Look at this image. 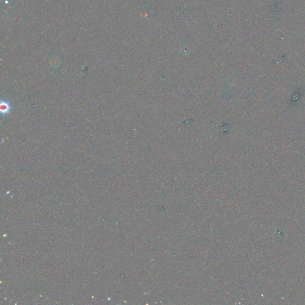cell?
<instances>
[{"mask_svg":"<svg viewBox=\"0 0 305 305\" xmlns=\"http://www.w3.org/2000/svg\"><path fill=\"white\" fill-rule=\"evenodd\" d=\"M11 105L9 102L2 101L1 103V113L2 115H7L10 111Z\"/></svg>","mask_w":305,"mask_h":305,"instance_id":"cell-1","label":"cell"}]
</instances>
